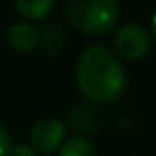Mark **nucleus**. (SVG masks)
<instances>
[{"instance_id":"nucleus-9","label":"nucleus","mask_w":156,"mask_h":156,"mask_svg":"<svg viewBox=\"0 0 156 156\" xmlns=\"http://www.w3.org/2000/svg\"><path fill=\"white\" fill-rule=\"evenodd\" d=\"M11 147H13L11 145V135L2 124H0V156H7Z\"/></svg>"},{"instance_id":"nucleus-3","label":"nucleus","mask_w":156,"mask_h":156,"mask_svg":"<svg viewBox=\"0 0 156 156\" xmlns=\"http://www.w3.org/2000/svg\"><path fill=\"white\" fill-rule=\"evenodd\" d=\"M115 47H118V54L128 58V60L143 58L147 54V47H150V34H147V30L141 24L128 22V24L118 28V32H115Z\"/></svg>"},{"instance_id":"nucleus-6","label":"nucleus","mask_w":156,"mask_h":156,"mask_svg":"<svg viewBox=\"0 0 156 156\" xmlns=\"http://www.w3.org/2000/svg\"><path fill=\"white\" fill-rule=\"evenodd\" d=\"M54 9V0H15V11L26 17V22L43 20Z\"/></svg>"},{"instance_id":"nucleus-8","label":"nucleus","mask_w":156,"mask_h":156,"mask_svg":"<svg viewBox=\"0 0 156 156\" xmlns=\"http://www.w3.org/2000/svg\"><path fill=\"white\" fill-rule=\"evenodd\" d=\"M7 156H39V152L32 147V145H26V143H17L9 150Z\"/></svg>"},{"instance_id":"nucleus-4","label":"nucleus","mask_w":156,"mask_h":156,"mask_svg":"<svg viewBox=\"0 0 156 156\" xmlns=\"http://www.w3.org/2000/svg\"><path fill=\"white\" fill-rule=\"evenodd\" d=\"M66 135V124L58 118H43L30 130V143L37 152L47 154L56 147H62Z\"/></svg>"},{"instance_id":"nucleus-5","label":"nucleus","mask_w":156,"mask_h":156,"mask_svg":"<svg viewBox=\"0 0 156 156\" xmlns=\"http://www.w3.org/2000/svg\"><path fill=\"white\" fill-rule=\"evenodd\" d=\"M7 41L17 51H30L39 45L41 32L32 22H15L7 30Z\"/></svg>"},{"instance_id":"nucleus-7","label":"nucleus","mask_w":156,"mask_h":156,"mask_svg":"<svg viewBox=\"0 0 156 156\" xmlns=\"http://www.w3.org/2000/svg\"><path fill=\"white\" fill-rule=\"evenodd\" d=\"M58 156H96V147L86 137H71L62 143Z\"/></svg>"},{"instance_id":"nucleus-1","label":"nucleus","mask_w":156,"mask_h":156,"mask_svg":"<svg viewBox=\"0 0 156 156\" xmlns=\"http://www.w3.org/2000/svg\"><path fill=\"white\" fill-rule=\"evenodd\" d=\"M79 92L94 103H109L126 86V73L118 56L105 45H88L75 66Z\"/></svg>"},{"instance_id":"nucleus-2","label":"nucleus","mask_w":156,"mask_h":156,"mask_svg":"<svg viewBox=\"0 0 156 156\" xmlns=\"http://www.w3.org/2000/svg\"><path fill=\"white\" fill-rule=\"evenodd\" d=\"M120 15V5L115 0H69L66 17L73 26L88 34L109 32Z\"/></svg>"},{"instance_id":"nucleus-10","label":"nucleus","mask_w":156,"mask_h":156,"mask_svg":"<svg viewBox=\"0 0 156 156\" xmlns=\"http://www.w3.org/2000/svg\"><path fill=\"white\" fill-rule=\"evenodd\" d=\"M152 34H154V39H156V11H154V15H152Z\"/></svg>"}]
</instances>
